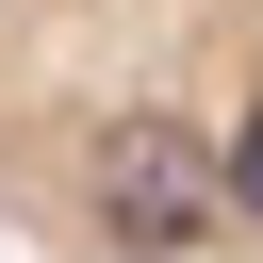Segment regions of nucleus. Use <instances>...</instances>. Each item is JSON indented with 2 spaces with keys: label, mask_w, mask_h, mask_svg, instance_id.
<instances>
[{
  "label": "nucleus",
  "mask_w": 263,
  "mask_h": 263,
  "mask_svg": "<svg viewBox=\"0 0 263 263\" xmlns=\"http://www.w3.org/2000/svg\"><path fill=\"white\" fill-rule=\"evenodd\" d=\"M0 230L33 263H263V0H0Z\"/></svg>",
  "instance_id": "1"
}]
</instances>
